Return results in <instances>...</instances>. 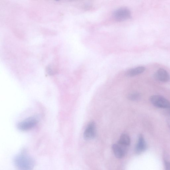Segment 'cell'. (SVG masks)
<instances>
[{
	"label": "cell",
	"mask_w": 170,
	"mask_h": 170,
	"mask_svg": "<svg viewBox=\"0 0 170 170\" xmlns=\"http://www.w3.org/2000/svg\"><path fill=\"white\" fill-rule=\"evenodd\" d=\"M16 167L19 170H33L35 166L34 159L25 152H22L14 159Z\"/></svg>",
	"instance_id": "1"
},
{
	"label": "cell",
	"mask_w": 170,
	"mask_h": 170,
	"mask_svg": "<svg viewBox=\"0 0 170 170\" xmlns=\"http://www.w3.org/2000/svg\"><path fill=\"white\" fill-rule=\"evenodd\" d=\"M150 100L151 103L156 108L163 109L170 108V102L161 95H152L150 97Z\"/></svg>",
	"instance_id": "2"
},
{
	"label": "cell",
	"mask_w": 170,
	"mask_h": 170,
	"mask_svg": "<svg viewBox=\"0 0 170 170\" xmlns=\"http://www.w3.org/2000/svg\"><path fill=\"white\" fill-rule=\"evenodd\" d=\"M38 122V120L35 117H31L20 122L18 125V128L22 131L28 130L35 127Z\"/></svg>",
	"instance_id": "3"
},
{
	"label": "cell",
	"mask_w": 170,
	"mask_h": 170,
	"mask_svg": "<svg viewBox=\"0 0 170 170\" xmlns=\"http://www.w3.org/2000/svg\"><path fill=\"white\" fill-rule=\"evenodd\" d=\"M131 13L130 11L126 8H121L116 10L114 12L113 17L117 21H123L130 18Z\"/></svg>",
	"instance_id": "4"
},
{
	"label": "cell",
	"mask_w": 170,
	"mask_h": 170,
	"mask_svg": "<svg viewBox=\"0 0 170 170\" xmlns=\"http://www.w3.org/2000/svg\"><path fill=\"white\" fill-rule=\"evenodd\" d=\"M96 135V125L94 122H92L88 124L84 132V138L86 140L94 139Z\"/></svg>",
	"instance_id": "5"
},
{
	"label": "cell",
	"mask_w": 170,
	"mask_h": 170,
	"mask_svg": "<svg viewBox=\"0 0 170 170\" xmlns=\"http://www.w3.org/2000/svg\"><path fill=\"white\" fill-rule=\"evenodd\" d=\"M155 77L157 80L163 82H168L170 79L169 73L163 68L158 69L155 74Z\"/></svg>",
	"instance_id": "6"
},
{
	"label": "cell",
	"mask_w": 170,
	"mask_h": 170,
	"mask_svg": "<svg viewBox=\"0 0 170 170\" xmlns=\"http://www.w3.org/2000/svg\"><path fill=\"white\" fill-rule=\"evenodd\" d=\"M125 148L119 144H113L112 149L115 157L118 158H123L125 155Z\"/></svg>",
	"instance_id": "7"
},
{
	"label": "cell",
	"mask_w": 170,
	"mask_h": 170,
	"mask_svg": "<svg viewBox=\"0 0 170 170\" xmlns=\"http://www.w3.org/2000/svg\"><path fill=\"white\" fill-rule=\"evenodd\" d=\"M146 148L147 144L144 138L142 135H140L135 148L136 152L137 153H140L145 151Z\"/></svg>",
	"instance_id": "8"
},
{
	"label": "cell",
	"mask_w": 170,
	"mask_h": 170,
	"mask_svg": "<svg viewBox=\"0 0 170 170\" xmlns=\"http://www.w3.org/2000/svg\"><path fill=\"white\" fill-rule=\"evenodd\" d=\"M146 70L144 67L140 66L137 67L130 70L127 72V75L130 77L135 76L141 74Z\"/></svg>",
	"instance_id": "9"
},
{
	"label": "cell",
	"mask_w": 170,
	"mask_h": 170,
	"mask_svg": "<svg viewBox=\"0 0 170 170\" xmlns=\"http://www.w3.org/2000/svg\"><path fill=\"white\" fill-rule=\"evenodd\" d=\"M131 140L129 136L127 134H122L120 136L118 144L125 147L130 144Z\"/></svg>",
	"instance_id": "10"
},
{
	"label": "cell",
	"mask_w": 170,
	"mask_h": 170,
	"mask_svg": "<svg viewBox=\"0 0 170 170\" xmlns=\"http://www.w3.org/2000/svg\"><path fill=\"white\" fill-rule=\"evenodd\" d=\"M141 97L140 94L139 93L136 92L132 93L128 95V98L132 101H136L139 100Z\"/></svg>",
	"instance_id": "11"
},
{
	"label": "cell",
	"mask_w": 170,
	"mask_h": 170,
	"mask_svg": "<svg viewBox=\"0 0 170 170\" xmlns=\"http://www.w3.org/2000/svg\"><path fill=\"white\" fill-rule=\"evenodd\" d=\"M166 170H170V162H165Z\"/></svg>",
	"instance_id": "12"
},
{
	"label": "cell",
	"mask_w": 170,
	"mask_h": 170,
	"mask_svg": "<svg viewBox=\"0 0 170 170\" xmlns=\"http://www.w3.org/2000/svg\"><path fill=\"white\" fill-rule=\"evenodd\" d=\"M167 122H168V124L170 129V120H168Z\"/></svg>",
	"instance_id": "13"
},
{
	"label": "cell",
	"mask_w": 170,
	"mask_h": 170,
	"mask_svg": "<svg viewBox=\"0 0 170 170\" xmlns=\"http://www.w3.org/2000/svg\"><path fill=\"white\" fill-rule=\"evenodd\" d=\"M168 114L170 115V108H168Z\"/></svg>",
	"instance_id": "14"
}]
</instances>
